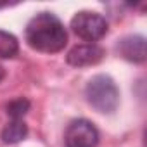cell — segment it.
<instances>
[{
  "instance_id": "obj_1",
  "label": "cell",
  "mask_w": 147,
  "mask_h": 147,
  "mask_svg": "<svg viewBox=\"0 0 147 147\" xmlns=\"http://www.w3.org/2000/svg\"><path fill=\"white\" fill-rule=\"evenodd\" d=\"M26 42L31 49L45 54L59 52L67 43L64 24L52 12H40L26 26Z\"/></svg>"
},
{
  "instance_id": "obj_2",
  "label": "cell",
  "mask_w": 147,
  "mask_h": 147,
  "mask_svg": "<svg viewBox=\"0 0 147 147\" xmlns=\"http://www.w3.org/2000/svg\"><path fill=\"white\" fill-rule=\"evenodd\" d=\"M85 95L88 104L104 114H111L116 111L119 104V90L114 83V80L107 75H97L94 76L85 88Z\"/></svg>"
},
{
  "instance_id": "obj_3",
  "label": "cell",
  "mask_w": 147,
  "mask_h": 147,
  "mask_svg": "<svg viewBox=\"0 0 147 147\" xmlns=\"http://www.w3.org/2000/svg\"><path fill=\"white\" fill-rule=\"evenodd\" d=\"M71 28L80 38L87 42H97L107 33V21L97 12L82 11L71 19Z\"/></svg>"
},
{
  "instance_id": "obj_4",
  "label": "cell",
  "mask_w": 147,
  "mask_h": 147,
  "mask_svg": "<svg viewBox=\"0 0 147 147\" xmlns=\"http://www.w3.org/2000/svg\"><path fill=\"white\" fill-rule=\"evenodd\" d=\"M64 142L66 147H95L99 144V131L88 119H75L66 130Z\"/></svg>"
},
{
  "instance_id": "obj_5",
  "label": "cell",
  "mask_w": 147,
  "mask_h": 147,
  "mask_svg": "<svg viewBox=\"0 0 147 147\" xmlns=\"http://www.w3.org/2000/svg\"><path fill=\"white\" fill-rule=\"evenodd\" d=\"M104 59V49L95 43H85L73 47L67 54V62L75 67L95 66Z\"/></svg>"
},
{
  "instance_id": "obj_6",
  "label": "cell",
  "mask_w": 147,
  "mask_h": 147,
  "mask_svg": "<svg viewBox=\"0 0 147 147\" xmlns=\"http://www.w3.org/2000/svg\"><path fill=\"white\" fill-rule=\"evenodd\" d=\"M118 52L121 54V57H125L126 61L131 62H144L145 55H147V49H145V38L140 35H133V36H126L118 43Z\"/></svg>"
},
{
  "instance_id": "obj_7",
  "label": "cell",
  "mask_w": 147,
  "mask_h": 147,
  "mask_svg": "<svg viewBox=\"0 0 147 147\" xmlns=\"http://www.w3.org/2000/svg\"><path fill=\"white\" fill-rule=\"evenodd\" d=\"M28 135V126L23 119H12L11 123H7L0 133L2 140L5 144H18L21 140H24Z\"/></svg>"
},
{
  "instance_id": "obj_8",
  "label": "cell",
  "mask_w": 147,
  "mask_h": 147,
  "mask_svg": "<svg viewBox=\"0 0 147 147\" xmlns=\"http://www.w3.org/2000/svg\"><path fill=\"white\" fill-rule=\"evenodd\" d=\"M18 49H19L18 38L9 31L0 30V59L14 57L18 54Z\"/></svg>"
},
{
  "instance_id": "obj_9",
  "label": "cell",
  "mask_w": 147,
  "mask_h": 147,
  "mask_svg": "<svg viewBox=\"0 0 147 147\" xmlns=\"http://www.w3.org/2000/svg\"><path fill=\"white\" fill-rule=\"evenodd\" d=\"M5 109H7V114L12 119H23V116L30 111V100L28 99H23V97L14 99V100H11L7 104Z\"/></svg>"
},
{
  "instance_id": "obj_10",
  "label": "cell",
  "mask_w": 147,
  "mask_h": 147,
  "mask_svg": "<svg viewBox=\"0 0 147 147\" xmlns=\"http://www.w3.org/2000/svg\"><path fill=\"white\" fill-rule=\"evenodd\" d=\"M4 76H5V69H4L2 66H0V82L4 80Z\"/></svg>"
},
{
  "instance_id": "obj_11",
  "label": "cell",
  "mask_w": 147,
  "mask_h": 147,
  "mask_svg": "<svg viewBox=\"0 0 147 147\" xmlns=\"http://www.w3.org/2000/svg\"><path fill=\"white\" fill-rule=\"evenodd\" d=\"M9 5V2H0V9H2V7H7Z\"/></svg>"
}]
</instances>
